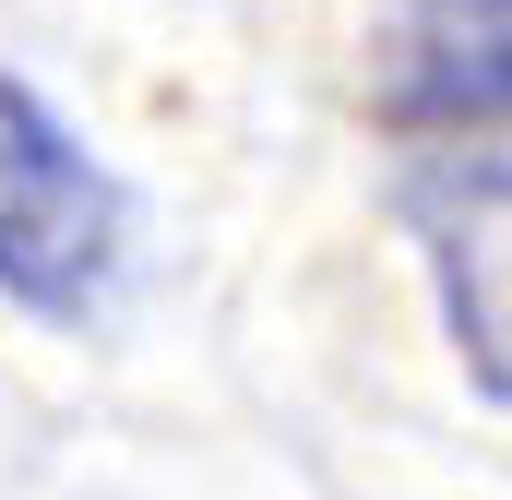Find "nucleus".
Masks as SVG:
<instances>
[{"label": "nucleus", "instance_id": "nucleus-1", "mask_svg": "<svg viewBox=\"0 0 512 500\" xmlns=\"http://www.w3.org/2000/svg\"><path fill=\"white\" fill-rule=\"evenodd\" d=\"M108 239H120L108 179L84 167L72 131L0 72V286L36 298V310H72L108 274Z\"/></svg>", "mask_w": 512, "mask_h": 500}, {"label": "nucleus", "instance_id": "nucleus-2", "mask_svg": "<svg viewBox=\"0 0 512 500\" xmlns=\"http://www.w3.org/2000/svg\"><path fill=\"white\" fill-rule=\"evenodd\" d=\"M370 96L405 131H501L512 120V0H393Z\"/></svg>", "mask_w": 512, "mask_h": 500}, {"label": "nucleus", "instance_id": "nucleus-3", "mask_svg": "<svg viewBox=\"0 0 512 500\" xmlns=\"http://www.w3.org/2000/svg\"><path fill=\"white\" fill-rule=\"evenodd\" d=\"M417 239L441 262V310L465 370L512 405V167H441L417 179Z\"/></svg>", "mask_w": 512, "mask_h": 500}]
</instances>
